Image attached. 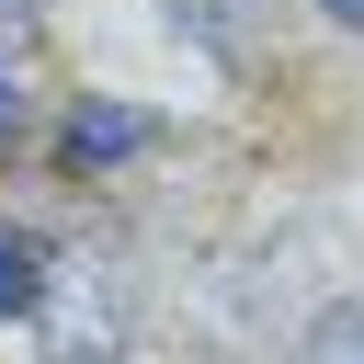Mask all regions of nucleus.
<instances>
[{
    "mask_svg": "<svg viewBox=\"0 0 364 364\" xmlns=\"http://www.w3.org/2000/svg\"><path fill=\"white\" fill-rule=\"evenodd\" d=\"M34 330H46V364H125V273H91V262L57 273Z\"/></svg>",
    "mask_w": 364,
    "mask_h": 364,
    "instance_id": "f257e3e1",
    "label": "nucleus"
},
{
    "mask_svg": "<svg viewBox=\"0 0 364 364\" xmlns=\"http://www.w3.org/2000/svg\"><path fill=\"white\" fill-rule=\"evenodd\" d=\"M57 148H68V171H114V159L159 148V114H136V102H80Z\"/></svg>",
    "mask_w": 364,
    "mask_h": 364,
    "instance_id": "f03ea898",
    "label": "nucleus"
},
{
    "mask_svg": "<svg viewBox=\"0 0 364 364\" xmlns=\"http://www.w3.org/2000/svg\"><path fill=\"white\" fill-rule=\"evenodd\" d=\"M46 262H57V250H46L34 228H0V318H34V307H46V284H57Z\"/></svg>",
    "mask_w": 364,
    "mask_h": 364,
    "instance_id": "7ed1b4c3",
    "label": "nucleus"
},
{
    "mask_svg": "<svg viewBox=\"0 0 364 364\" xmlns=\"http://www.w3.org/2000/svg\"><path fill=\"white\" fill-rule=\"evenodd\" d=\"M171 23H182L205 57H250V34H262V0H171Z\"/></svg>",
    "mask_w": 364,
    "mask_h": 364,
    "instance_id": "20e7f679",
    "label": "nucleus"
},
{
    "mask_svg": "<svg viewBox=\"0 0 364 364\" xmlns=\"http://www.w3.org/2000/svg\"><path fill=\"white\" fill-rule=\"evenodd\" d=\"M296 364H364V296L318 307V318H307V341H296Z\"/></svg>",
    "mask_w": 364,
    "mask_h": 364,
    "instance_id": "39448f33",
    "label": "nucleus"
},
{
    "mask_svg": "<svg viewBox=\"0 0 364 364\" xmlns=\"http://www.w3.org/2000/svg\"><path fill=\"white\" fill-rule=\"evenodd\" d=\"M23 114H34V91H23V68H0V136H23Z\"/></svg>",
    "mask_w": 364,
    "mask_h": 364,
    "instance_id": "423d86ee",
    "label": "nucleus"
},
{
    "mask_svg": "<svg viewBox=\"0 0 364 364\" xmlns=\"http://www.w3.org/2000/svg\"><path fill=\"white\" fill-rule=\"evenodd\" d=\"M318 11H330V23H353V34H364V0H318Z\"/></svg>",
    "mask_w": 364,
    "mask_h": 364,
    "instance_id": "0eeeda50",
    "label": "nucleus"
},
{
    "mask_svg": "<svg viewBox=\"0 0 364 364\" xmlns=\"http://www.w3.org/2000/svg\"><path fill=\"white\" fill-rule=\"evenodd\" d=\"M0 11H11V23H34V11H46V0H0Z\"/></svg>",
    "mask_w": 364,
    "mask_h": 364,
    "instance_id": "6e6552de",
    "label": "nucleus"
}]
</instances>
